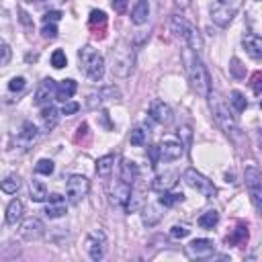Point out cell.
<instances>
[{
    "label": "cell",
    "mask_w": 262,
    "mask_h": 262,
    "mask_svg": "<svg viewBox=\"0 0 262 262\" xmlns=\"http://www.w3.org/2000/svg\"><path fill=\"white\" fill-rule=\"evenodd\" d=\"M182 59H184V66H186V72H188V80H190V86L192 90L207 98L209 92H211V78H209V72L201 59L199 53H194L188 45H184V51H182Z\"/></svg>",
    "instance_id": "1"
},
{
    "label": "cell",
    "mask_w": 262,
    "mask_h": 262,
    "mask_svg": "<svg viewBox=\"0 0 262 262\" xmlns=\"http://www.w3.org/2000/svg\"><path fill=\"white\" fill-rule=\"evenodd\" d=\"M209 106H211V115H213V119H215V123H217V127L229 137V139H233V141H237L239 139V125H237V119H235V115L229 111V106H227V102L217 94V92H209Z\"/></svg>",
    "instance_id": "2"
},
{
    "label": "cell",
    "mask_w": 262,
    "mask_h": 262,
    "mask_svg": "<svg viewBox=\"0 0 262 262\" xmlns=\"http://www.w3.org/2000/svg\"><path fill=\"white\" fill-rule=\"evenodd\" d=\"M111 57H113V74L119 76V78H129L133 68H135V49H133V45L127 43V41H119L113 47Z\"/></svg>",
    "instance_id": "3"
},
{
    "label": "cell",
    "mask_w": 262,
    "mask_h": 262,
    "mask_svg": "<svg viewBox=\"0 0 262 262\" xmlns=\"http://www.w3.org/2000/svg\"><path fill=\"white\" fill-rule=\"evenodd\" d=\"M78 59H80V70L94 82L102 80L104 76V57L92 49L90 45H84L80 51H78Z\"/></svg>",
    "instance_id": "4"
},
{
    "label": "cell",
    "mask_w": 262,
    "mask_h": 262,
    "mask_svg": "<svg viewBox=\"0 0 262 262\" xmlns=\"http://www.w3.org/2000/svg\"><path fill=\"white\" fill-rule=\"evenodd\" d=\"M239 6H242V0H217L211 6V20L217 27H227L235 16V12L239 10Z\"/></svg>",
    "instance_id": "5"
},
{
    "label": "cell",
    "mask_w": 262,
    "mask_h": 262,
    "mask_svg": "<svg viewBox=\"0 0 262 262\" xmlns=\"http://www.w3.org/2000/svg\"><path fill=\"white\" fill-rule=\"evenodd\" d=\"M182 178H184V182L190 186V188H194L196 192H201L205 199H213L215 196V186H213V182L209 180V178H205L201 172H196L194 168H188V170H184V174H182Z\"/></svg>",
    "instance_id": "6"
},
{
    "label": "cell",
    "mask_w": 262,
    "mask_h": 262,
    "mask_svg": "<svg viewBox=\"0 0 262 262\" xmlns=\"http://www.w3.org/2000/svg\"><path fill=\"white\" fill-rule=\"evenodd\" d=\"M88 190H90V180L82 174H74L66 182V194H68V201L72 205H78L88 194Z\"/></svg>",
    "instance_id": "7"
},
{
    "label": "cell",
    "mask_w": 262,
    "mask_h": 262,
    "mask_svg": "<svg viewBox=\"0 0 262 262\" xmlns=\"http://www.w3.org/2000/svg\"><path fill=\"white\" fill-rule=\"evenodd\" d=\"M84 248L88 252V256L92 260H102L104 258V252H106V233L102 229H92L88 235H86V242H84Z\"/></svg>",
    "instance_id": "8"
},
{
    "label": "cell",
    "mask_w": 262,
    "mask_h": 262,
    "mask_svg": "<svg viewBox=\"0 0 262 262\" xmlns=\"http://www.w3.org/2000/svg\"><path fill=\"white\" fill-rule=\"evenodd\" d=\"M246 188L250 192V199H252L254 207L260 209L262 207V174L256 166L246 168Z\"/></svg>",
    "instance_id": "9"
},
{
    "label": "cell",
    "mask_w": 262,
    "mask_h": 262,
    "mask_svg": "<svg viewBox=\"0 0 262 262\" xmlns=\"http://www.w3.org/2000/svg\"><path fill=\"white\" fill-rule=\"evenodd\" d=\"M186 254H188L190 258H196V260L211 258V256L215 254V244H213V239L196 237V239H192V242L186 246Z\"/></svg>",
    "instance_id": "10"
},
{
    "label": "cell",
    "mask_w": 262,
    "mask_h": 262,
    "mask_svg": "<svg viewBox=\"0 0 262 262\" xmlns=\"http://www.w3.org/2000/svg\"><path fill=\"white\" fill-rule=\"evenodd\" d=\"M18 233H20V237H23V239L33 242V239L43 237V233H45V225H43V221H41V219H37V217H27V219L23 221V225H20Z\"/></svg>",
    "instance_id": "11"
},
{
    "label": "cell",
    "mask_w": 262,
    "mask_h": 262,
    "mask_svg": "<svg viewBox=\"0 0 262 262\" xmlns=\"http://www.w3.org/2000/svg\"><path fill=\"white\" fill-rule=\"evenodd\" d=\"M55 88H57V82L51 80V78H45V80L37 86V92H35V96H33V104L45 106L51 98H55Z\"/></svg>",
    "instance_id": "12"
},
{
    "label": "cell",
    "mask_w": 262,
    "mask_h": 262,
    "mask_svg": "<svg viewBox=\"0 0 262 262\" xmlns=\"http://www.w3.org/2000/svg\"><path fill=\"white\" fill-rule=\"evenodd\" d=\"M156 149H158V156H160L162 160H166V162L178 160V158L184 154L182 143H180V141H176V139H164Z\"/></svg>",
    "instance_id": "13"
},
{
    "label": "cell",
    "mask_w": 262,
    "mask_h": 262,
    "mask_svg": "<svg viewBox=\"0 0 262 262\" xmlns=\"http://www.w3.org/2000/svg\"><path fill=\"white\" fill-rule=\"evenodd\" d=\"M129 194H131V184L129 182H125V180H115V184H113V188H111V203L115 205V207H121V209H125V205H127V201H129Z\"/></svg>",
    "instance_id": "14"
},
{
    "label": "cell",
    "mask_w": 262,
    "mask_h": 262,
    "mask_svg": "<svg viewBox=\"0 0 262 262\" xmlns=\"http://www.w3.org/2000/svg\"><path fill=\"white\" fill-rule=\"evenodd\" d=\"M37 137H39L37 127H35L31 121H25V123L20 125V131L16 133V145H20V147L29 149V147L37 141Z\"/></svg>",
    "instance_id": "15"
},
{
    "label": "cell",
    "mask_w": 262,
    "mask_h": 262,
    "mask_svg": "<svg viewBox=\"0 0 262 262\" xmlns=\"http://www.w3.org/2000/svg\"><path fill=\"white\" fill-rule=\"evenodd\" d=\"M149 115H151V119H154L156 123H160V125H170L172 119H174L172 108H170L166 102H162V100H156V102L149 106Z\"/></svg>",
    "instance_id": "16"
},
{
    "label": "cell",
    "mask_w": 262,
    "mask_h": 262,
    "mask_svg": "<svg viewBox=\"0 0 262 262\" xmlns=\"http://www.w3.org/2000/svg\"><path fill=\"white\" fill-rule=\"evenodd\" d=\"M47 199H49V203H47V207H45V215H47L49 219L63 217V215H66V211H68L63 196H61V194H57V192H53V194H47Z\"/></svg>",
    "instance_id": "17"
},
{
    "label": "cell",
    "mask_w": 262,
    "mask_h": 262,
    "mask_svg": "<svg viewBox=\"0 0 262 262\" xmlns=\"http://www.w3.org/2000/svg\"><path fill=\"white\" fill-rule=\"evenodd\" d=\"M176 172H164V174H158L154 180H151V188L158 190V192H164V190H172L174 184H176Z\"/></svg>",
    "instance_id": "18"
},
{
    "label": "cell",
    "mask_w": 262,
    "mask_h": 262,
    "mask_svg": "<svg viewBox=\"0 0 262 262\" xmlns=\"http://www.w3.org/2000/svg\"><path fill=\"white\" fill-rule=\"evenodd\" d=\"M242 47L246 49V53H248L252 59H260V57H262V39H260L258 35H248V37H244Z\"/></svg>",
    "instance_id": "19"
},
{
    "label": "cell",
    "mask_w": 262,
    "mask_h": 262,
    "mask_svg": "<svg viewBox=\"0 0 262 262\" xmlns=\"http://www.w3.org/2000/svg\"><path fill=\"white\" fill-rule=\"evenodd\" d=\"M162 209H164V207H162L160 203H147V205L143 207V215H141V217H143V223H145L147 227L156 225V223L162 219V215H164Z\"/></svg>",
    "instance_id": "20"
},
{
    "label": "cell",
    "mask_w": 262,
    "mask_h": 262,
    "mask_svg": "<svg viewBox=\"0 0 262 262\" xmlns=\"http://www.w3.org/2000/svg\"><path fill=\"white\" fill-rule=\"evenodd\" d=\"M57 119H59V111H57L53 104H45L43 111H41V123H43V129H45V131L55 129Z\"/></svg>",
    "instance_id": "21"
},
{
    "label": "cell",
    "mask_w": 262,
    "mask_h": 262,
    "mask_svg": "<svg viewBox=\"0 0 262 262\" xmlns=\"http://www.w3.org/2000/svg\"><path fill=\"white\" fill-rule=\"evenodd\" d=\"M23 211H25L23 201L20 199H12L8 203V207H6V223L8 225H16L23 219Z\"/></svg>",
    "instance_id": "22"
},
{
    "label": "cell",
    "mask_w": 262,
    "mask_h": 262,
    "mask_svg": "<svg viewBox=\"0 0 262 262\" xmlns=\"http://www.w3.org/2000/svg\"><path fill=\"white\" fill-rule=\"evenodd\" d=\"M149 18V0H137V4L131 10V20L135 25H143Z\"/></svg>",
    "instance_id": "23"
},
{
    "label": "cell",
    "mask_w": 262,
    "mask_h": 262,
    "mask_svg": "<svg viewBox=\"0 0 262 262\" xmlns=\"http://www.w3.org/2000/svg\"><path fill=\"white\" fill-rule=\"evenodd\" d=\"M76 88H78V84H76L74 80H63V82H59L57 88H55V98L61 100V102H66V100H70V98L74 96Z\"/></svg>",
    "instance_id": "24"
},
{
    "label": "cell",
    "mask_w": 262,
    "mask_h": 262,
    "mask_svg": "<svg viewBox=\"0 0 262 262\" xmlns=\"http://www.w3.org/2000/svg\"><path fill=\"white\" fill-rule=\"evenodd\" d=\"M137 176H139L137 164L131 162V160H123V164H121V176H119V178L125 180V182H129V184H133Z\"/></svg>",
    "instance_id": "25"
},
{
    "label": "cell",
    "mask_w": 262,
    "mask_h": 262,
    "mask_svg": "<svg viewBox=\"0 0 262 262\" xmlns=\"http://www.w3.org/2000/svg\"><path fill=\"white\" fill-rule=\"evenodd\" d=\"M248 242V227L244 223H237V227L231 231V235H227V244L229 246H246Z\"/></svg>",
    "instance_id": "26"
},
{
    "label": "cell",
    "mask_w": 262,
    "mask_h": 262,
    "mask_svg": "<svg viewBox=\"0 0 262 262\" xmlns=\"http://www.w3.org/2000/svg\"><path fill=\"white\" fill-rule=\"evenodd\" d=\"M113 168H115V156L113 154H106V156L96 160V174L98 176H108L113 172Z\"/></svg>",
    "instance_id": "27"
},
{
    "label": "cell",
    "mask_w": 262,
    "mask_h": 262,
    "mask_svg": "<svg viewBox=\"0 0 262 262\" xmlns=\"http://www.w3.org/2000/svg\"><path fill=\"white\" fill-rule=\"evenodd\" d=\"M196 223H199L203 229H213V227L219 223V213H217L215 209H209V211H205V213L196 219Z\"/></svg>",
    "instance_id": "28"
},
{
    "label": "cell",
    "mask_w": 262,
    "mask_h": 262,
    "mask_svg": "<svg viewBox=\"0 0 262 262\" xmlns=\"http://www.w3.org/2000/svg\"><path fill=\"white\" fill-rule=\"evenodd\" d=\"M31 201L35 203L47 201V186L41 180H31Z\"/></svg>",
    "instance_id": "29"
},
{
    "label": "cell",
    "mask_w": 262,
    "mask_h": 262,
    "mask_svg": "<svg viewBox=\"0 0 262 262\" xmlns=\"http://www.w3.org/2000/svg\"><path fill=\"white\" fill-rule=\"evenodd\" d=\"M184 201V194L182 192H170V190H164L162 196L158 199V203L166 209V207H174L176 203H182Z\"/></svg>",
    "instance_id": "30"
},
{
    "label": "cell",
    "mask_w": 262,
    "mask_h": 262,
    "mask_svg": "<svg viewBox=\"0 0 262 262\" xmlns=\"http://www.w3.org/2000/svg\"><path fill=\"white\" fill-rule=\"evenodd\" d=\"M18 188H20V178L16 174H10L4 180H0V190H4L6 194H14Z\"/></svg>",
    "instance_id": "31"
},
{
    "label": "cell",
    "mask_w": 262,
    "mask_h": 262,
    "mask_svg": "<svg viewBox=\"0 0 262 262\" xmlns=\"http://www.w3.org/2000/svg\"><path fill=\"white\" fill-rule=\"evenodd\" d=\"M229 102L233 104L235 113H244V111H246V106H248V100H246V96H244L239 90H233V92L229 94Z\"/></svg>",
    "instance_id": "32"
},
{
    "label": "cell",
    "mask_w": 262,
    "mask_h": 262,
    "mask_svg": "<svg viewBox=\"0 0 262 262\" xmlns=\"http://www.w3.org/2000/svg\"><path fill=\"white\" fill-rule=\"evenodd\" d=\"M88 25L92 27V29H104L106 27V14L102 12V10H92L90 12V16H88Z\"/></svg>",
    "instance_id": "33"
},
{
    "label": "cell",
    "mask_w": 262,
    "mask_h": 262,
    "mask_svg": "<svg viewBox=\"0 0 262 262\" xmlns=\"http://www.w3.org/2000/svg\"><path fill=\"white\" fill-rule=\"evenodd\" d=\"M141 203H143L141 192H137V190H133V188H131V194H129V201H127V205H125V211H127V213L137 211V209L141 207Z\"/></svg>",
    "instance_id": "34"
},
{
    "label": "cell",
    "mask_w": 262,
    "mask_h": 262,
    "mask_svg": "<svg viewBox=\"0 0 262 262\" xmlns=\"http://www.w3.org/2000/svg\"><path fill=\"white\" fill-rule=\"evenodd\" d=\"M53 170H55V166H53V162H51V160H47V158L39 160V162H37V166H35V172H37V174H43V176L53 174Z\"/></svg>",
    "instance_id": "35"
},
{
    "label": "cell",
    "mask_w": 262,
    "mask_h": 262,
    "mask_svg": "<svg viewBox=\"0 0 262 262\" xmlns=\"http://www.w3.org/2000/svg\"><path fill=\"white\" fill-rule=\"evenodd\" d=\"M129 141H131V145H145V141H147V131H143V129H133L131 131V135H129Z\"/></svg>",
    "instance_id": "36"
},
{
    "label": "cell",
    "mask_w": 262,
    "mask_h": 262,
    "mask_svg": "<svg viewBox=\"0 0 262 262\" xmlns=\"http://www.w3.org/2000/svg\"><path fill=\"white\" fill-rule=\"evenodd\" d=\"M66 63H68V57H66V53H63L61 49H55V51L51 53V66H53L55 70H61Z\"/></svg>",
    "instance_id": "37"
},
{
    "label": "cell",
    "mask_w": 262,
    "mask_h": 262,
    "mask_svg": "<svg viewBox=\"0 0 262 262\" xmlns=\"http://www.w3.org/2000/svg\"><path fill=\"white\" fill-rule=\"evenodd\" d=\"M176 135L180 137V143H182V147H188V145H190V139H192V131H190V127H188V125H182V127H178Z\"/></svg>",
    "instance_id": "38"
},
{
    "label": "cell",
    "mask_w": 262,
    "mask_h": 262,
    "mask_svg": "<svg viewBox=\"0 0 262 262\" xmlns=\"http://www.w3.org/2000/svg\"><path fill=\"white\" fill-rule=\"evenodd\" d=\"M10 57H12V49L8 47L6 41L0 39V66H6L10 61Z\"/></svg>",
    "instance_id": "39"
},
{
    "label": "cell",
    "mask_w": 262,
    "mask_h": 262,
    "mask_svg": "<svg viewBox=\"0 0 262 262\" xmlns=\"http://www.w3.org/2000/svg\"><path fill=\"white\" fill-rule=\"evenodd\" d=\"M229 72L235 76V78H244L246 76V70L242 66V61L237 57H231V66H229Z\"/></svg>",
    "instance_id": "40"
},
{
    "label": "cell",
    "mask_w": 262,
    "mask_h": 262,
    "mask_svg": "<svg viewBox=\"0 0 262 262\" xmlns=\"http://www.w3.org/2000/svg\"><path fill=\"white\" fill-rule=\"evenodd\" d=\"M41 35H43L45 39H55V37H57V27H55V23H45L43 29H41Z\"/></svg>",
    "instance_id": "41"
},
{
    "label": "cell",
    "mask_w": 262,
    "mask_h": 262,
    "mask_svg": "<svg viewBox=\"0 0 262 262\" xmlns=\"http://www.w3.org/2000/svg\"><path fill=\"white\" fill-rule=\"evenodd\" d=\"M25 88V78L23 76H14L10 82H8V90L10 92H20Z\"/></svg>",
    "instance_id": "42"
},
{
    "label": "cell",
    "mask_w": 262,
    "mask_h": 262,
    "mask_svg": "<svg viewBox=\"0 0 262 262\" xmlns=\"http://www.w3.org/2000/svg\"><path fill=\"white\" fill-rule=\"evenodd\" d=\"M78 111H80V104L78 102H72V100H66L63 106H61V115H66V117H70V115H74Z\"/></svg>",
    "instance_id": "43"
},
{
    "label": "cell",
    "mask_w": 262,
    "mask_h": 262,
    "mask_svg": "<svg viewBox=\"0 0 262 262\" xmlns=\"http://www.w3.org/2000/svg\"><path fill=\"white\" fill-rule=\"evenodd\" d=\"M190 233V229H186L184 225H174L172 229H170V235L172 237H186Z\"/></svg>",
    "instance_id": "44"
},
{
    "label": "cell",
    "mask_w": 262,
    "mask_h": 262,
    "mask_svg": "<svg viewBox=\"0 0 262 262\" xmlns=\"http://www.w3.org/2000/svg\"><path fill=\"white\" fill-rule=\"evenodd\" d=\"M59 18H61V12L59 10H49V12H45L43 23H57Z\"/></svg>",
    "instance_id": "45"
},
{
    "label": "cell",
    "mask_w": 262,
    "mask_h": 262,
    "mask_svg": "<svg viewBox=\"0 0 262 262\" xmlns=\"http://www.w3.org/2000/svg\"><path fill=\"white\" fill-rule=\"evenodd\" d=\"M127 6H129V0H113V8H115V12H119V14H123V12L127 10Z\"/></svg>",
    "instance_id": "46"
},
{
    "label": "cell",
    "mask_w": 262,
    "mask_h": 262,
    "mask_svg": "<svg viewBox=\"0 0 262 262\" xmlns=\"http://www.w3.org/2000/svg\"><path fill=\"white\" fill-rule=\"evenodd\" d=\"M260 78H262V74H260V72H256V74H254V78H252V88H254V94H256V96L260 94Z\"/></svg>",
    "instance_id": "47"
},
{
    "label": "cell",
    "mask_w": 262,
    "mask_h": 262,
    "mask_svg": "<svg viewBox=\"0 0 262 262\" xmlns=\"http://www.w3.org/2000/svg\"><path fill=\"white\" fill-rule=\"evenodd\" d=\"M82 137H88V125H86V123H82V125L78 127V133H76V141L80 143V141H82Z\"/></svg>",
    "instance_id": "48"
},
{
    "label": "cell",
    "mask_w": 262,
    "mask_h": 262,
    "mask_svg": "<svg viewBox=\"0 0 262 262\" xmlns=\"http://www.w3.org/2000/svg\"><path fill=\"white\" fill-rule=\"evenodd\" d=\"M18 14H20V23H23V25H27V27H33V23L29 20V14H27L25 10H20Z\"/></svg>",
    "instance_id": "49"
},
{
    "label": "cell",
    "mask_w": 262,
    "mask_h": 262,
    "mask_svg": "<svg viewBox=\"0 0 262 262\" xmlns=\"http://www.w3.org/2000/svg\"><path fill=\"white\" fill-rule=\"evenodd\" d=\"M174 4H176L178 8H186V6L190 4V0H174Z\"/></svg>",
    "instance_id": "50"
},
{
    "label": "cell",
    "mask_w": 262,
    "mask_h": 262,
    "mask_svg": "<svg viewBox=\"0 0 262 262\" xmlns=\"http://www.w3.org/2000/svg\"><path fill=\"white\" fill-rule=\"evenodd\" d=\"M29 2H43V0H29Z\"/></svg>",
    "instance_id": "51"
}]
</instances>
